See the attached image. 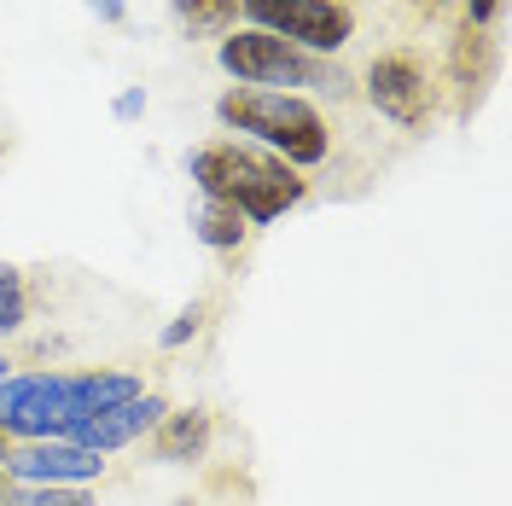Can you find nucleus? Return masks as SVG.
Returning a JSON list of instances; mask_svg holds the SVG:
<instances>
[{
  "mask_svg": "<svg viewBox=\"0 0 512 506\" xmlns=\"http://www.w3.org/2000/svg\"><path fill=\"white\" fill-rule=\"evenodd\" d=\"M146 379L134 373V367H88V373H64V437L76 431V425H88L94 413L117 408L128 396H140Z\"/></svg>",
  "mask_w": 512,
  "mask_h": 506,
  "instance_id": "6e6552de",
  "label": "nucleus"
},
{
  "mask_svg": "<svg viewBox=\"0 0 512 506\" xmlns=\"http://www.w3.org/2000/svg\"><path fill=\"white\" fill-rule=\"evenodd\" d=\"M6 489H12V477H6V472H0V501H6Z\"/></svg>",
  "mask_w": 512,
  "mask_h": 506,
  "instance_id": "a211bd4d",
  "label": "nucleus"
},
{
  "mask_svg": "<svg viewBox=\"0 0 512 506\" xmlns=\"http://www.w3.org/2000/svg\"><path fill=\"white\" fill-rule=\"evenodd\" d=\"M0 158H6V146H0Z\"/></svg>",
  "mask_w": 512,
  "mask_h": 506,
  "instance_id": "aec40b11",
  "label": "nucleus"
},
{
  "mask_svg": "<svg viewBox=\"0 0 512 506\" xmlns=\"http://www.w3.org/2000/svg\"><path fill=\"white\" fill-rule=\"evenodd\" d=\"M210 443H216V419L204 408H169L152 431V454L163 466H192L210 454Z\"/></svg>",
  "mask_w": 512,
  "mask_h": 506,
  "instance_id": "1a4fd4ad",
  "label": "nucleus"
},
{
  "mask_svg": "<svg viewBox=\"0 0 512 506\" xmlns=\"http://www.w3.org/2000/svg\"><path fill=\"white\" fill-rule=\"evenodd\" d=\"M361 88H367V105L396 128H425L437 117V82L419 64V53H379L361 70Z\"/></svg>",
  "mask_w": 512,
  "mask_h": 506,
  "instance_id": "39448f33",
  "label": "nucleus"
},
{
  "mask_svg": "<svg viewBox=\"0 0 512 506\" xmlns=\"http://www.w3.org/2000/svg\"><path fill=\"white\" fill-rule=\"evenodd\" d=\"M187 175L198 181V198H222L233 204L251 227L280 222L286 210H297L309 198L303 169H291L286 158L262 152L251 140H210L187 152Z\"/></svg>",
  "mask_w": 512,
  "mask_h": 506,
  "instance_id": "f257e3e1",
  "label": "nucleus"
},
{
  "mask_svg": "<svg viewBox=\"0 0 512 506\" xmlns=\"http://www.w3.org/2000/svg\"><path fill=\"white\" fill-rule=\"evenodd\" d=\"M6 367H12V361H6V349H0V379H6Z\"/></svg>",
  "mask_w": 512,
  "mask_h": 506,
  "instance_id": "6ab92c4d",
  "label": "nucleus"
},
{
  "mask_svg": "<svg viewBox=\"0 0 512 506\" xmlns=\"http://www.w3.org/2000/svg\"><path fill=\"white\" fill-rule=\"evenodd\" d=\"M169 6L187 30H227V18L239 12V0H169Z\"/></svg>",
  "mask_w": 512,
  "mask_h": 506,
  "instance_id": "ddd939ff",
  "label": "nucleus"
},
{
  "mask_svg": "<svg viewBox=\"0 0 512 506\" xmlns=\"http://www.w3.org/2000/svg\"><path fill=\"white\" fill-rule=\"evenodd\" d=\"M216 123L245 134L251 146L286 158L291 169H315L332 158V128L303 94H274V88H227L216 99Z\"/></svg>",
  "mask_w": 512,
  "mask_h": 506,
  "instance_id": "f03ea898",
  "label": "nucleus"
},
{
  "mask_svg": "<svg viewBox=\"0 0 512 506\" xmlns=\"http://www.w3.org/2000/svg\"><path fill=\"white\" fill-rule=\"evenodd\" d=\"M239 18L291 41L297 53H338L355 35V12L344 0H239Z\"/></svg>",
  "mask_w": 512,
  "mask_h": 506,
  "instance_id": "20e7f679",
  "label": "nucleus"
},
{
  "mask_svg": "<svg viewBox=\"0 0 512 506\" xmlns=\"http://www.w3.org/2000/svg\"><path fill=\"white\" fill-rule=\"evenodd\" d=\"M204 320H210V303L198 297V303H187V309H181V315H175V320L158 332V349H187L192 338L204 332Z\"/></svg>",
  "mask_w": 512,
  "mask_h": 506,
  "instance_id": "4468645a",
  "label": "nucleus"
},
{
  "mask_svg": "<svg viewBox=\"0 0 512 506\" xmlns=\"http://www.w3.org/2000/svg\"><path fill=\"white\" fill-rule=\"evenodd\" d=\"M169 413V402H163L158 390H140V396H128V402H117V408H105L94 413L88 425H76L64 443H76V448H94V454H117V448H134V443H146L152 431H158V419Z\"/></svg>",
  "mask_w": 512,
  "mask_h": 506,
  "instance_id": "0eeeda50",
  "label": "nucleus"
},
{
  "mask_svg": "<svg viewBox=\"0 0 512 506\" xmlns=\"http://www.w3.org/2000/svg\"><path fill=\"white\" fill-rule=\"evenodd\" d=\"M0 443H6V437H0Z\"/></svg>",
  "mask_w": 512,
  "mask_h": 506,
  "instance_id": "412c9836",
  "label": "nucleus"
},
{
  "mask_svg": "<svg viewBox=\"0 0 512 506\" xmlns=\"http://www.w3.org/2000/svg\"><path fill=\"white\" fill-rule=\"evenodd\" d=\"M495 6H501V0H466V18H472V30H483V24L495 18Z\"/></svg>",
  "mask_w": 512,
  "mask_h": 506,
  "instance_id": "f3484780",
  "label": "nucleus"
},
{
  "mask_svg": "<svg viewBox=\"0 0 512 506\" xmlns=\"http://www.w3.org/2000/svg\"><path fill=\"white\" fill-rule=\"evenodd\" d=\"M0 472L12 483H94L105 477V454L76 443H0Z\"/></svg>",
  "mask_w": 512,
  "mask_h": 506,
  "instance_id": "423d86ee",
  "label": "nucleus"
},
{
  "mask_svg": "<svg viewBox=\"0 0 512 506\" xmlns=\"http://www.w3.org/2000/svg\"><path fill=\"white\" fill-rule=\"evenodd\" d=\"M111 111H117V123H134V117L146 111V88H123V94H117V105H111Z\"/></svg>",
  "mask_w": 512,
  "mask_h": 506,
  "instance_id": "2eb2a0df",
  "label": "nucleus"
},
{
  "mask_svg": "<svg viewBox=\"0 0 512 506\" xmlns=\"http://www.w3.org/2000/svg\"><path fill=\"white\" fill-rule=\"evenodd\" d=\"M187 227H192V239H198L204 251H216V256L245 251V239H251V222H245L233 204H222V198H198Z\"/></svg>",
  "mask_w": 512,
  "mask_h": 506,
  "instance_id": "9d476101",
  "label": "nucleus"
},
{
  "mask_svg": "<svg viewBox=\"0 0 512 506\" xmlns=\"http://www.w3.org/2000/svg\"><path fill=\"white\" fill-rule=\"evenodd\" d=\"M24 320H30V280L18 262H0V338L24 332Z\"/></svg>",
  "mask_w": 512,
  "mask_h": 506,
  "instance_id": "f8f14e48",
  "label": "nucleus"
},
{
  "mask_svg": "<svg viewBox=\"0 0 512 506\" xmlns=\"http://www.w3.org/2000/svg\"><path fill=\"white\" fill-rule=\"evenodd\" d=\"M0 506H94L88 483H12Z\"/></svg>",
  "mask_w": 512,
  "mask_h": 506,
  "instance_id": "9b49d317",
  "label": "nucleus"
},
{
  "mask_svg": "<svg viewBox=\"0 0 512 506\" xmlns=\"http://www.w3.org/2000/svg\"><path fill=\"white\" fill-rule=\"evenodd\" d=\"M82 6L94 12L99 24H123V18H128V0H82Z\"/></svg>",
  "mask_w": 512,
  "mask_h": 506,
  "instance_id": "dca6fc26",
  "label": "nucleus"
},
{
  "mask_svg": "<svg viewBox=\"0 0 512 506\" xmlns=\"http://www.w3.org/2000/svg\"><path fill=\"white\" fill-rule=\"evenodd\" d=\"M216 64L239 88H274V94H291V88H320V94H350V82L332 70V64H315L309 53H297L291 41L268 30H227L222 47H216Z\"/></svg>",
  "mask_w": 512,
  "mask_h": 506,
  "instance_id": "7ed1b4c3",
  "label": "nucleus"
}]
</instances>
